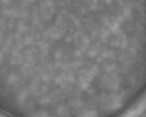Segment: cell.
I'll list each match as a JSON object with an SVG mask.
<instances>
[{
    "label": "cell",
    "instance_id": "1",
    "mask_svg": "<svg viewBox=\"0 0 146 117\" xmlns=\"http://www.w3.org/2000/svg\"><path fill=\"white\" fill-rule=\"evenodd\" d=\"M146 110V94L143 96L141 100L136 104L134 109H132L131 112L128 114L127 117H137L142 112Z\"/></svg>",
    "mask_w": 146,
    "mask_h": 117
},
{
    "label": "cell",
    "instance_id": "2",
    "mask_svg": "<svg viewBox=\"0 0 146 117\" xmlns=\"http://www.w3.org/2000/svg\"><path fill=\"white\" fill-rule=\"evenodd\" d=\"M0 117H6V116H4V115H2L1 113H0Z\"/></svg>",
    "mask_w": 146,
    "mask_h": 117
}]
</instances>
